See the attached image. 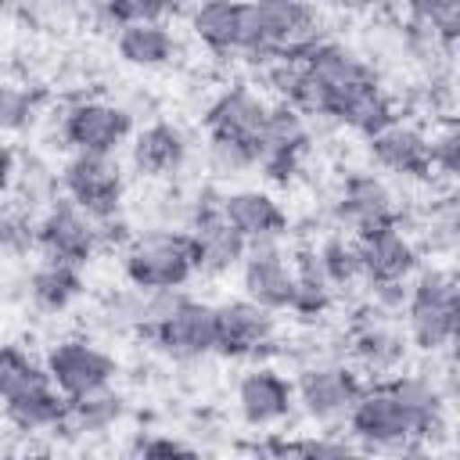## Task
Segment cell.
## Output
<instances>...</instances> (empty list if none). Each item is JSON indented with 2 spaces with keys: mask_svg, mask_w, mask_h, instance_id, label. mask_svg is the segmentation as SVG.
<instances>
[{
  "mask_svg": "<svg viewBox=\"0 0 460 460\" xmlns=\"http://www.w3.org/2000/svg\"><path fill=\"white\" fill-rule=\"evenodd\" d=\"M14 172H18V165H14V151H11L7 144H0V194H7V190H11Z\"/></svg>",
  "mask_w": 460,
  "mask_h": 460,
  "instance_id": "74e56055",
  "label": "cell"
},
{
  "mask_svg": "<svg viewBox=\"0 0 460 460\" xmlns=\"http://www.w3.org/2000/svg\"><path fill=\"white\" fill-rule=\"evenodd\" d=\"M122 413H126V399L104 385L97 392L72 395L65 402V417L58 420L54 431H65V435H101L111 424H119Z\"/></svg>",
  "mask_w": 460,
  "mask_h": 460,
  "instance_id": "cb8c5ba5",
  "label": "cell"
},
{
  "mask_svg": "<svg viewBox=\"0 0 460 460\" xmlns=\"http://www.w3.org/2000/svg\"><path fill=\"white\" fill-rule=\"evenodd\" d=\"M456 313H460V291L456 277L442 266L420 270L413 277V288L406 295V334L417 349L438 352L456 334Z\"/></svg>",
  "mask_w": 460,
  "mask_h": 460,
  "instance_id": "6da1fadb",
  "label": "cell"
},
{
  "mask_svg": "<svg viewBox=\"0 0 460 460\" xmlns=\"http://www.w3.org/2000/svg\"><path fill=\"white\" fill-rule=\"evenodd\" d=\"M155 349L172 359H198L216 349V305L198 298H180L158 323L140 331Z\"/></svg>",
  "mask_w": 460,
  "mask_h": 460,
  "instance_id": "8992f818",
  "label": "cell"
},
{
  "mask_svg": "<svg viewBox=\"0 0 460 460\" xmlns=\"http://www.w3.org/2000/svg\"><path fill=\"white\" fill-rule=\"evenodd\" d=\"M309 144V129H305V115L295 111L291 104H277L266 111V122L259 129L255 140V169L273 180V183H288L298 172V158Z\"/></svg>",
  "mask_w": 460,
  "mask_h": 460,
  "instance_id": "30bf717a",
  "label": "cell"
},
{
  "mask_svg": "<svg viewBox=\"0 0 460 460\" xmlns=\"http://www.w3.org/2000/svg\"><path fill=\"white\" fill-rule=\"evenodd\" d=\"M255 144L248 140H234V137H208V165L219 176H241L248 169H255Z\"/></svg>",
  "mask_w": 460,
  "mask_h": 460,
  "instance_id": "1f68e13d",
  "label": "cell"
},
{
  "mask_svg": "<svg viewBox=\"0 0 460 460\" xmlns=\"http://www.w3.org/2000/svg\"><path fill=\"white\" fill-rule=\"evenodd\" d=\"M40 97L25 86H0V133H18L36 119Z\"/></svg>",
  "mask_w": 460,
  "mask_h": 460,
  "instance_id": "d6a6232c",
  "label": "cell"
},
{
  "mask_svg": "<svg viewBox=\"0 0 460 460\" xmlns=\"http://www.w3.org/2000/svg\"><path fill=\"white\" fill-rule=\"evenodd\" d=\"M323 119H334V122H341V126H349V129H356L363 137H374L377 129H385L388 122H395L392 101H388L385 86L377 83V75L331 93Z\"/></svg>",
  "mask_w": 460,
  "mask_h": 460,
  "instance_id": "ac0fdd59",
  "label": "cell"
},
{
  "mask_svg": "<svg viewBox=\"0 0 460 460\" xmlns=\"http://www.w3.org/2000/svg\"><path fill=\"white\" fill-rule=\"evenodd\" d=\"M61 137L72 151L115 155L133 137V119L126 108L108 101H79L61 119Z\"/></svg>",
  "mask_w": 460,
  "mask_h": 460,
  "instance_id": "8fae6325",
  "label": "cell"
},
{
  "mask_svg": "<svg viewBox=\"0 0 460 460\" xmlns=\"http://www.w3.org/2000/svg\"><path fill=\"white\" fill-rule=\"evenodd\" d=\"M61 187L90 219L108 223L122 205V165L115 155L75 151L61 169Z\"/></svg>",
  "mask_w": 460,
  "mask_h": 460,
  "instance_id": "5b68a950",
  "label": "cell"
},
{
  "mask_svg": "<svg viewBox=\"0 0 460 460\" xmlns=\"http://www.w3.org/2000/svg\"><path fill=\"white\" fill-rule=\"evenodd\" d=\"M122 273L133 288H144V291L183 288L198 273L187 230H155V234L133 237L122 252Z\"/></svg>",
  "mask_w": 460,
  "mask_h": 460,
  "instance_id": "7a4b0ae2",
  "label": "cell"
},
{
  "mask_svg": "<svg viewBox=\"0 0 460 460\" xmlns=\"http://www.w3.org/2000/svg\"><path fill=\"white\" fill-rule=\"evenodd\" d=\"M270 453H277V456H284V453H298V456H345L349 446L345 442L309 438V442H270Z\"/></svg>",
  "mask_w": 460,
  "mask_h": 460,
  "instance_id": "8d00e7d4",
  "label": "cell"
},
{
  "mask_svg": "<svg viewBox=\"0 0 460 460\" xmlns=\"http://www.w3.org/2000/svg\"><path fill=\"white\" fill-rule=\"evenodd\" d=\"M410 18L442 47H453L460 36V0H406Z\"/></svg>",
  "mask_w": 460,
  "mask_h": 460,
  "instance_id": "f546056e",
  "label": "cell"
},
{
  "mask_svg": "<svg viewBox=\"0 0 460 460\" xmlns=\"http://www.w3.org/2000/svg\"><path fill=\"white\" fill-rule=\"evenodd\" d=\"M32 302L47 313H61L68 309L79 295H83V277H79V266H68V262H43L36 273H32Z\"/></svg>",
  "mask_w": 460,
  "mask_h": 460,
  "instance_id": "83f0119b",
  "label": "cell"
},
{
  "mask_svg": "<svg viewBox=\"0 0 460 460\" xmlns=\"http://www.w3.org/2000/svg\"><path fill=\"white\" fill-rule=\"evenodd\" d=\"M291 406H295V385L270 367L248 370L237 381V410L252 428L284 420L291 413Z\"/></svg>",
  "mask_w": 460,
  "mask_h": 460,
  "instance_id": "2e32d148",
  "label": "cell"
},
{
  "mask_svg": "<svg viewBox=\"0 0 460 460\" xmlns=\"http://www.w3.org/2000/svg\"><path fill=\"white\" fill-rule=\"evenodd\" d=\"M47 367H40L29 352L14 349V345H0V402L47 385Z\"/></svg>",
  "mask_w": 460,
  "mask_h": 460,
  "instance_id": "f1b7e54d",
  "label": "cell"
},
{
  "mask_svg": "<svg viewBox=\"0 0 460 460\" xmlns=\"http://www.w3.org/2000/svg\"><path fill=\"white\" fill-rule=\"evenodd\" d=\"M129 158L140 176H151V180L172 176L187 162V137L169 122H151L133 137Z\"/></svg>",
  "mask_w": 460,
  "mask_h": 460,
  "instance_id": "7402d4cb",
  "label": "cell"
},
{
  "mask_svg": "<svg viewBox=\"0 0 460 460\" xmlns=\"http://www.w3.org/2000/svg\"><path fill=\"white\" fill-rule=\"evenodd\" d=\"M187 237H190V248H194V270L198 273H226L234 266H241L244 248H248V241L226 223L219 201L194 208Z\"/></svg>",
  "mask_w": 460,
  "mask_h": 460,
  "instance_id": "9a60e30c",
  "label": "cell"
},
{
  "mask_svg": "<svg viewBox=\"0 0 460 460\" xmlns=\"http://www.w3.org/2000/svg\"><path fill=\"white\" fill-rule=\"evenodd\" d=\"M313 255H316V266H320V273H323V280H327L331 288H345V284H352V280L359 277L356 244H352V237H345V234L323 237Z\"/></svg>",
  "mask_w": 460,
  "mask_h": 460,
  "instance_id": "4dcf8cb0",
  "label": "cell"
},
{
  "mask_svg": "<svg viewBox=\"0 0 460 460\" xmlns=\"http://www.w3.org/2000/svg\"><path fill=\"white\" fill-rule=\"evenodd\" d=\"M226 223L248 241H280L288 234V212L266 190H234L219 201Z\"/></svg>",
  "mask_w": 460,
  "mask_h": 460,
  "instance_id": "d6986e66",
  "label": "cell"
},
{
  "mask_svg": "<svg viewBox=\"0 0 460 460\" xmlns=\"http://www.w3.org/2000/svg\"><path fill=\"white\" fill-rule=\"evenodd\" d=\"M266 111H270V104L259 93H252L244 86L223 90L205 111V129H208V137H234V140L255 144L259 129L266 122Z\"/></svg>",
  "mask_w": 460,
  "mask_h": 460,
  "instance_id": "44dd1931",
  "label": "cell"
},
{
  "mask_svg": "<svg viewBox=\"0 0 460 460\" xmlns=\"http://www.w3.org/2000/svg\"><path fill=\"white\" fill-rule=\"evenodd\" d=\"M194 36L216 54H244V0H205L190 14Z\"/></svg>",
  "mask_w": 460,
  "mask_h": 460,
  "instance_id": "603a6c76",
  "label": "cell"
},
{
  "mask_svg": "<svg viewBox=\"0 0 460 460\" xmlns=\"http://www.w3.org/2000/svg\"><path fill=\"white\" fill-rule=\"evenodd\" d=\"M349 435L370 449H388V446H406L410 438H420V424L413 410L381 381L359 392V399L345 413Z\"/></svg>",
  "mask_w": 460,
  "mask_h": 460,
  "instance_id": "3957f363",
  "label": "cell"
},
{
  "mask_svg": "<svg viewBox=\"0 0 460 460\" xmlns=\"http://www.w3.org/2000/svg\"><path fill=\"white\" fill-rule=\"evenodd\" d=\"M381 4H388V0H381Z\"/></svg>",
  "mask_w": 460,
  "mask_h": 460,
  "instance_id": "f35d334b",
  "label": "cell"
},
{
  "mask_svg": "<svg viewBox=\"0 0 460 460\" xmlns=\"http://www.w3.org/2000/svg\"><path fill=\"white\" fill-rule=\"evenodd\" d=\"M367 385L341 363H320V367H305L295 381V399L302 402V410L316 420H338L349 413V406L359 399Z\"/></svg>",
  "mask_w": 460,
  "mask_h": 460,
  "instance_id": "5bb4252c",
  "label": "cell"
},
{
  "mask_svg": "<svg viewBox=\"0 0 460 460\" xmlns=\"http://www.w3.org/2000/svg\"><path fill=\"white\" fill-rule=\"evenodd\" d=\"M273 331H277L273 309H266L252 298L223 302V305H216V349L212 352H219L226 359L255 356L259 349L270 345Z\"/></svg>",
  "mask_w": 460,
  "mask_h": 460,
  "instance_id": "4fadbf2b",
  "label": "cell"
},
{
  "mask_svg": "<svg viewBox=\"0 0 460 460\" xmlns=\"http://www.w3.org/2000/svg\"><path fill=\"white\" fill-rule=\"evenodd\" d=\"M133 453L137 456H194L198 449L180 438H169V435H140L133 442Z\"/></svg>",
  "mask_w": 460,
  "mask_h": 460,
  "instance_id": "d590c367",
  "label": "cell"
},
{
  "mask_svg": "<svg viewBox=\"0 0 460 460\" xmlns=\"http://www.w3.org/2000/svg\"><path fill=\"white\" fill-rule=\"evenodd\" d=\"M334 223L341 226V234L356 237V234H367L377 226H399L402 216H399V205L381 176L349 172L334 198Z\"/></svg>",
  "mask_w": 460,
  "mask_h": 460,
  "instance_id": "52a82bcc",
  "label": "cell"
},
{
  "mask_svg": "<svg viewBox=\"0 0 460 460\" xmlns=\"http://www.w3.org/2000/svg\"><path fill=\"white\" fill-rule=\"evenodd\" d=\"M241 284L244 298L280 313L295 302V266L280 252V241H255L244 248L241 259Z\"/></svg>",
  "mask_w": 460,
  "mask_h": 460,
  "instance_id": "7c38bea8",
  "label": "cell"
},
{
  "mask_svg": "<svg viewBox=\"0 0 460 460\" xmlns=\"http://www.w3.org/2000/svg\"><path fill=\"white\" fill-rule=\"evenodd\" d=\"M359 277L392 302H402V284L417 270V248L399 226H377L352 237Z\"/></svg>",
  "mask_w": 460,
  "mask_h": 460,
  "instance_id": "277c9868",
  "label": "cell"
},
{
  "mask_svg": "<svg viewBox=\"0 0 460 460\" xmlns=\"http://www.w3.org/2000/svg\"><path fill=\"white\" fill-rule=\"evenodd\" d=\"M298 65L320 83L323 97L331 101V93L345 90V86H356L363 79H374V68L349 47L341 43H327V40H313L302 54H298ZM323 115H327V104H323Z\"/></svg>",
  "mask_w": 460,
  "mask_h": 460,
  "instance_id": "ffe728a7",
  "label": "cell"
},
{
  "mask_svg": "<svg viewBox=\"0 0 460 460\" xmlns=\"http://www.w3.org/2000/svg\"><path fill=\"white\" fill-rule=\"evenodd\" d=\"M47 377L50 385L72 399V395H86V392H97L104 385H111V377L119 374V363L115 356H108L101 345L86 341V338H68V341H58L50 352H47Z\"/></svg>",
  "mask_w": 460,
  "mask_h": 460,
  "instance_id": "9c48e42d",
  "label": "cell"
},
{
  "mask_svg": "<svg viewBox=\"0 0 460 460\" xmlns=\"http://www.w3.org/2000/svg\"><path fill=\"white\" fill-rule=\"evenodd\" d=\"M352 352L370 370H392L406 356V338H402L399 327H392L388 320H381L374 313V316H367V320L356 323V331H352Z\"/></svg>",
  "mask_w": 460,
  "mask_h": 460,
  "instance_id": "484cf974",
  "label": "cell"
},
{
  "mask_svg": "<svg viewBox=\"0 0 460 460\" xmlns=\"http://www.w3.org/2000/svg\"><path fill=\"white\" fill-rule=\"evenodd\" d=\"M97 237H101L97 219H90L68 198L54 201L32 230V241L40 244V252L50 262H68V266H86L97 252Z\"/></svg>",
  "mask_w": 460,
  "mask_h": 460,
  "instance_id": "ba28073f",
  "label": "cell"
},
{
  "mask_svg": "<svg viewBox=\"0 0 460 460\" xmlns=\"http://www.w3.org/2000/svg\"><path fill=\"white\" fill-rule=\"evenodd\" d=\"M115 50L133 68H158L172 61L176 40L165 22H144V25H122L115 36Z\"/></svg>",
  "mask_w": 460,
  "mask_h": 460,
  "instance_id": "d4e9b609",
  "label": "cell"
},
{
  "mask_svg": "<svg viewBox=\"0 0 460 460\" xmlns=\"http://www.w3.org/2000/svg\"><path fill=\"white\" fill-rule=\"evenodd\" d=\"M428 155H431V172L456 176L460 172V129L449 122L435 137H428Z\"/></svg>",
  "mask_w": 460,
  "mask_h": 460,
  "instance_id": "e575fe53",
  "label": "cell"
},
{
  "mask_svg": "<svg viewBox=\"0 0 460 460\" xmlns=\"http://www.w3.org/2000/svg\"><path fill=\"white\" fill-rule=\"evenodd\" d=\"M65 395L47 381L40 388H29L14 399L4 402V417L22 428V431H40V428H58V420L65 417Z\"/></svg>",
  "mask_w": 460,
  "mask_h": 460,
  "instance_id": "4316f807",
  "label": "cell"
},
{
  "mask_svg": "<svg viewBox=\"0 0 460 460\" xmlns=\"http://www.w3.org/2000/svg\"><path fill=\"white\" fill-rule=\"evenodd\" d=\"M172 0H104V14L122 29V25H144V22H162L169 14Z\"/></svg>",
  "mask_w": 460,
  "mask_h": 460,
  "instance_id": "836d02e7",
  "label": "cell"
},
{
  "mask_svg": "<svg viewBox=\"0 0 460 460\" xmlns=\"http://www.w3.org/2000/svg\"><path fill=\"white\" fill-rule=\"evenodd\" d=\"M370 140V158L406 180H428L431 176V155H428V137L406 122H388L377 129Z\"/></svg>",
  "mask_w": 460,
  "mask_h": 460,
  "instance_id": "e0dca14e",
  "label": "cell"
}]
</instances>
